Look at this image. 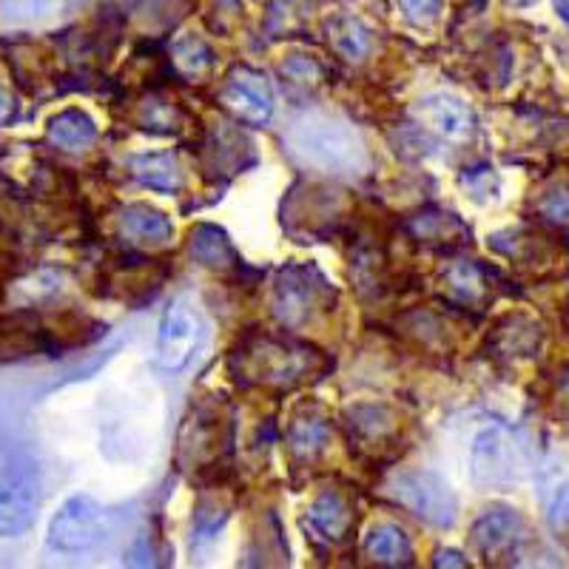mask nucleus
I'll return each instance as SVG.
<instances>
[{
  "instance_id": "nucleus-1",
  "label": "nucleus",
  "mask_w": 569,
  "mask_h": 569,
  "mask_svg": "<svg viewBox=\"0 0 569 569\" xmlns=\"http://www.w3.org/2000/svg\"><path fill=\"white\" fill-rule=\"evenodd\" d=\"M288 146L311 169L333 174H359L368 169V149L362 137L337 117H302L288 131Z\"/></svg>"
},
{
  "instance_id": "nucleus-2",
  "label": "nucleus",
  "mask_w": 569,
  "mask_h": 569,
  "mask_svg": "<svg viewBox=\"0 0 569 569\" xmlns=\"http://www.w3.org/2000/svg\"><path fill=\"white\" fill-rule=\"evenodd\" d=\"M311 362L313 353L305 345L279 337H259L237 350L233 370L246 382L268 385V388H288V385L302 382L305 373L311 370Z\"/></svg>"
},
{
  "instance_id": "nucleus-3",
  "label": "nucleus",
  "mask_w": 569,
  "mask_h": 569,
  "mask_svg": "<svg viewBox=\"0 0 569 569\" xmlns=\"http://www.w3.org/2000/svg\"><path fill=\"white\" fill-rule=\"evenodd\" d=\"M109 512L103 510V505L86 492H78L58 507V512L49 521L46 541L54 552L78 556V552L94 550L109 536Z\"/></svg>"
},
{
  "instance_id": "nucleus-4",
  "label": "nucleus",
  "mask_w": 569,
  "mask_h": 569,
  "mask_svg": "<svg viewBox=\"0 0 569 569\" xmlns=\"http://www.w3.org/2000/svg\"><path fill=\"white\" fill-rule=\"evenodd\" d=\"M206 339V319L197 311V305L188 297L174 299L157 328V365L169 373H180L200 356Z\"/></svg>"
},
{
  "instance_id": "nucleus-5",
  "label": "nucleus",
  "mask_w": 569,
  "mask_h": 569,
  "mask_svg": "<svg viewBox=\"0 0 569 569\" xmlns=\"http://www.w3.org/2000/svg\"><path fill=\"white\" fill-rule=\"evenodd\" d=\"M333 291L313 266H291L273 284V313L284 328H302L330 311Z\"/></svg>"
},
{
  "instance_id": "nucleus-6",
  "label": "nucleus",
  "mask_w": 569,
  "mask_h": 569,
  "mask_svg": "<svg viewBox=\"0 0 569 569\" xmlns=\"http://www.w3.org/2000/svg\"><path fill=\"white\" fill-rule=\"evenodd\" d=\"M40 507V467L18 453L0 472V538H18L34 525Z\"/></svg>"
},
{
  "instance_id": "nucleus-7",
  "label": "nucleus",
  "mask_w": 569,
  "mask_h": 569,
  "mask_svg": "<svg viewBox=\"0 0 569 569\" xmlns=\"http://www.w3.org/2000/svg\"><path fill=\"white\" fill-rule=\"evenodd\" d=\"M390 492L405 510L419 516L433 527H453L459 516V501L453 490L430 470H405L390 481Z\"/></svg>"
},
{
  "instance_id": "nucleus-8",
  "label": "nucleus",
  "mask_w": 569,
  "mask_h": 569,
  "mask_svg": "<svg viewBox=\"0 0 569 569\" xmlns=\"http://www.w3.org/2000/svg\"><path fill=\"white\" fill-rule=\"evenodd\" d=\"M527 476V447L507 427H487L472 441V479L479 485H512Z\"/></svg>"
},
{
  "instance_id": "nucleus-9",
  "label": "nucleus",
  "mask_w": 569,
  "mask_h": 569,
  "mask_svg": "<svg viewBox=\"0 0 569 569\" xmlns=\"http://www.w3.org/2000/svg\"><path fill=\"white\" fill-rule=\"evenodd\" d=\"M220 100L237 120L248 126H266L273 117V91L259 71L240 66L231 71L220 91Z\"/></svg>"
},
{
  "instance_id": "nucleus-10",
  "label": "nucleus",
  "mask_w": 569,
  "mask_h": 569,
  "mask_svg": "<svg viewBox=\"0 0 569 569\" xmlns=\"http://www.w3.org/2000/svg\"><path fill=\"white\" fill-rule=\"evenodd\" d=\"M521 538H525V521L516 510H490L472 527V543L492 563L510 558Z\"/></svg>"
},
{
  "instance_id": "nucleus-11",
  "label": "nucleus",
  "mask_w": 569,
  "mask_h": 569,
  "mask_svg": "<svg viewBox=\"0 0 569 569\" xmlns=\"http://www.w3.org/2000/svg\"><path fill=\"white\" fill-rule=\"evenodd\" d=\"M416 114L427 129H433L445 140H465L472 131L470 109L461 100L447 98V94H430V98L419 100Z\"/></svg>"
},
{
  "instance_id": "nucleus-12",
  "label": "nucleus",
  "mask_w": 569,
  "mask_h": 569,
  "mask_svg": "<svg viewBox=\"0 0 569 569\" xmlns=\"http://www.w3.org/2000/svg\"><path fill=\"white\" fill-rule=\"evenodd\" d=\"M120 231L134 246H162V242L171 240L174 226L157 208L146 206V202H134V206H126L123 213H120Z\"/></svg>"
},
{
  "instance_id": "nucleus-13",
  "label": "nucleus",
  "mask_w": 569,
  "mask_h": 569,
  "mask_svg": "<svg viewBox=\"0 0 569 569\" xmlns=\"http://www.w3.org/2000/svg\"><path fill=\"white\" fill-rule=\"evenodd\" d=\"M191 257L202 268H211V271H231V268L240 266V253L233 251L226 233L213 226L194 228V233H191Z\"/></svg>"
},
{
  "instance_id": "nucleus-14",
  "label": "nucleus",
  "mask_w": 569,
  "mask_h": 569,
  "mask_svg": "<svg viewBox=\"0 0 569 569\" xmlns=\"http://www.w3.org/2000/svg\"><path fill=\"white\" fill-rule=\"evenodd\" d=\"M46 134H49V140H52L54 146H60V149L83 151L89 149L91 142L98 140V126H94V120H91L86 111L66 109L49 120Z\"/></svg>"
},
{
  "instance_id": "nucleus-15",
  "label": "nucleus",
  "mask_w": 569,
  "mask_h": 569,
  "mask_svg": "<svg viewBox=\"0 0 569 569\" xmlns=\"http://www.w3.org/2000/svg\"><path fill=\"white\" fill-rule=\"evenodd\" d=\"M308 518H311V525L317 527L325 538H330V541H342V538H348L350 527H353L350 505L337 490H325L311 505Z\"/></svg>"
},
{
  "instance_id": "nucleus-16",
  "label": "nucleus",
  "mask_w": 569,
  "mask_h": 569,
  "mask_svg": "<svg viewBox=\"0 0 569 569\" xmlns=\"http://www.w3.org/2000/svg\"><path fill=\"white\" fill-rule=\"evenodd\" d=\"M131 174L151 191L174 194L182 186V171L171 154H140L131 160Z\"/></svg>"
},
{
  "instance_id": "nucleus-17",
  "label": "nucleus",
  "mask_w": 569,
  "mask_h": 569,
  "mask_svg": "<svg viewBox=\"0 0 569 569\" xmlns=\"http://www.w3.org/2000/svg\"><path fill=\"white\" fill-rule=\"evenodd\" d=\"M368 556L385 567H408L410 558H413V547H410V538L405 536L401 527L382 525L370 532Z\"/></svg>"
},
{
  "instance_id": "nucleus-18",
  "label": "nucleus",
  "mask_w": 569,
  "mask_h": 569,
  "mask_svg": "<svg viewBox=\"0 0 569 569\" xmlns=\"http://www.w3.org/2000/svg\"><path fill=\"white\" fill-rule=\"evenodd\" d=\"M328 40L342 58L362 60L370 52V32L365 29L362 20L339 14L328 23Z\"/></svg>"
},
{
  "instance_id": "nucleus-19",
  "label": "nucleus",
  "mask_w": 569,
  "mask_h": 569,
  "mask_svg": "<svg viewBox=\"0 0 569 569\" xmlns=\"http://www.w3.org/2000/svg\"><path fill=\"white\" fill-rule=\"evenodd\" d=\"M328 436L330 430L322 419H297L288 441H291V450L299 459H313V456H319L325 450Z\"/></svg>"
},
{
  "instance_id": "nucleus-20",
  "label": "nucleus",
  "mask_w": 569,
  "mask_h": 569,
  "mask_svg": "<svg viewBox=\"0 0 569 569\" xmlns=\"http://www.w3.org/2000/svg\"><path fill=\"white\" fill-rule=\"evenodd\" d=\"M350 425L365 441H382L388 439L390 430H393V416L388 408H376V405H362V408L350 410Z\"/></svg>"
},
{
  "instance_id": "nucleus-21",
  "label": "nucleus",
  "mask_w": 569,
  "mask_h": 569,
  "mask_svg": "<svg viewBox=\"0 0 569 569\" xmlns=\"http://www.w3.org/2000/svg\"><path fill=\"white\" fill-rule=\"evenodd\" d=\"M174 63L186 74H200L202 69L211 66V52H208V46L200 38H186L174 46Z\"/></svg>"
},
{
  "instance_id": "nucleus-22",
  "label": "nucleus",
  "mask_w": 569,
  "mask_h": 569,
  "mask_svg": "<svg viewBox=\"0 0 569 569\" xmlns=\"http://www.w3.org/2000/svg\"><path fill=\"white\" fill-rule=\"evenodd\" d=\"M447 284H450L461 299H467V302L481 297V291H485L481 271L476 266H470V262H459V266L450 268V273H447Z\"/></svg>"
},
{
  "instance_id": "nucleus-23",
  "label": "nucleus",
  "mask_w": 569,
  "mask_h": 569,
  "mask_svg": "<svg viewBox=\"0 0 569 569\" xmlns=\"http://www.w3.org/2000/svg\"><path fill=\"white\" fill-rule=\"evenodd\" d=\"M538 211H541L550 222H556V226H569V191L567 188H558V191H552V194L543 197L541 206H538Z\"/></svg>"
},
{
  "instance_id": "nucleus-24",
  "label": "nucleus",
  "mask_w": 569,
  "mask_h": 569,
  "mask_svg": "<svg viewBox=\"0 0 569 569\" xmlns=\"http://www.w3.org/2000/svg\"><path fill=\"white\" fill-rule=\"evenodd\" d=\"M550 525L558 536L569 538V481L558 487L556 498L550 505Z\"/></svg>"
},
{
  "instance_id": "nucleus-25",
  "label": "nucleus",
  "mask_w": 569,
  "mask_h": 569,
  "mask_svg": "<svg viewBox=\"0 0 569 569\" xmlns=\"http://www.w3.org/2000/svg\"><path fill=\"white\" fill-rule=\"evenodd\" d=\"M399 7L413 23H433L441 12V0H399Z\"/></svg>"
},
{
  "instance_id": "nucleus-26",
  "label": "nucleus",
  "mask_w": 569,
  "mask_h": 569,
  "mask_svg": "<svg viewBox=\"0 0 569 569\" xmlns=\"http://www.w3.org/2000/svg\"><path fill=\"white\" fill-rule=\"evenodd\" d=\"M436 563H447V567H467L465 558H461L459 552H453V550L439 552V558H436Z\"/></svg>"
},
{
  "instance_id": "nucleus-27",
  "label": "nucleus",
  "mask_w": 569,
  "mask_h": 569,
  "mask_svg": "<svg viewBox=\"0 0 569 569\" xmlns=\"http://www.w3.org/2000/svg\"><path fill=\"white\" fill-rule=\"evenodd\" d=\"M556 12L561 14V20L569 27V0H556Z\"/></svg>"
},
{
  "instance_id": "nucleus-28",
  "label": "nucleus",
  "mask_w": 569,
  "mask_h": 569,
  "mask_svg": "<svg viewBox=\"0 0 569 569\" xmlns=\"http://www.w3.org/2000/svg\"><path fill=\"white\" fill-rule=\"evenodd\" d=\"M507 3H512V7H530L532 0H507Z\"/></svg>"
},
{
  "instance_id": "nucleus-29",
  "label": "nucleus",
  "mask_w": 569,
  "mask_h": 569,
  "mask_svg": "<svg viewBox=\"0 0 569 569\" xmlns=\"http://www.w3.org/2000/svg\"><path fill=\"white\" fill-rule=\"evenodd\" d=\"M43 3H49V0H43Z\"/></svg>"
}]
</instances>
